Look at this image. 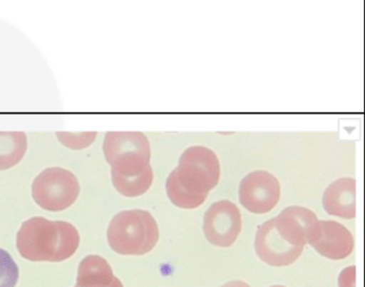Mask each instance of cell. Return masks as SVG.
I'll list each match as a JSON object with an SVG mask.
<instances>
[{"mask_svg": "<svg viewBox=\"0 0 365 287\" xmlns=\"http://www.w3.org/2000/svg\"><path fill=\"white\" fill-rule=\"evenodd\" d=\"M221 169L217 154L204 146L187 148L178 166L166 180L168 198L177 207L195 209L219 183Z\"/></svg>", "mask_w": 365, "mask_h": 287, "instance_id": "cell-1", "label": "cell"}, {"mask_svg": "<svg viewBox=\"0 0 365 287\" xmlns=\"http://www.w3.org/2000/svg\"><path fill=\"white\" fill-rule=\"evenodd\" d=\"M80 246V233L71 223L42 216L25 221L16 236V248L31 261H63Z\"/></svg>", "mask_w": 365, "mask_h": 287, "instance_id": "cell-2", "label": "cell"}, {"mask_svg": "<svg viewBox=\"0 0 365 287\" xmlns=\"http://www.w3.org/2000/svg\"><path fill=\"white\" fill-rule=\"evenodd\" d=\"M159 238L157 221L146 210L119 212L108 225V244L120 255L147 254L155 248Z\"/></svg>", "mask_w": 365, "mask_h": 287, "instance_id": "cell-3", "label": "cell"}, {"mask_svg": "<svg viewBox=\"0 0 365 287\" xmlns=\"http://www.w3.org/2000/svg\"><path fill=\"white\" fill-rule=\"evenodd\" d=\"M103 151L112 166V179L140 176L151 168L150 144L144 133L108 132Z\"/></svg>", "mask_w": 365, "mask_h": 287, "instance_id": "cell-4", "label": "cell"}, {"mask_svg": "<svg viewBox=\"0 0 365 287\" xmlns=\"http://www.w3.org/2000/svg\"><path fill=\"white\" fill-rule=\"evenodd\" d=\"M31 190L40 207L57 212L76 203L81 188L73 173L61 167H50L35 178Z\"/></svg>", "mask_w": 365, "mask_h": 287, "instance_id": "cell-5", "label": "cell"}, {"mask_svg": "<svg viewBox=\"0 0 365 287\" xmlns=\"http://www.w3.org/2000/svg\"><path fill=\"white\" fill-rule=\"evenodd\" d=\"M281 196L279 180L266 171L245 176L239 186L241 205L253 213H267L277 205Z\"/></svg>", "mask_w": 365, "mask_h": 287, "instance_id": "cell-6", "label": "cell"}, {"mask_svg": "<svg viewBox=\"0 0 365 287\" xmlns=\"http://www.w3.org/2000/svg\"><path fill=\"white\" fill-rule=\"evenodd\" d=\"M242 227L240 210L230 201L212 203L204 216V233L213 246L228 248L238 238Z\"/></svg>", "mask_w": 365, "mask_h": 287, "instance_id": "cell-7", "label": "cell"}, {"mask_svg": "<svg viewBox=\"0 0 365 287\" xmlns=\"http://www.w3.org/2000/svg\"><path fill=\"white\" fill-rule=\"evenodd\" d=\"M255 251L264 263L273 267L292 265L302 254L303 248L292 246L275 228L272 218L259 225L255 236Z\"/></svg>", "mask_w": 365, "mask_h": 287, "instance_id": "cell-8", "label": "cell"}, {"mask_svg": "<svg viewBox=\"0 0 365 287\" xmlns=\"http://www.w3.org/2000/svg\"><path fill=\"white\" fill-rule=\"evenodd\" d=\"M309 244L326 258L339 261L351 254L354 240L351 233L336 221H318Z\"/></svg>", "mask_w": 365, "mask_h": 287, "instance_id": "cell-9", "label": "cell"}, {"mask_svg": "<svg viewBox=\"0 0 365 287\" xmlns=\"http://www.w3.org/2000/svg\"><path fill=\"white\" fill-rule=\"evenodd\" d=\"M272 220L279 235L292 246L301 248H304L318 224L317 216L300 206L285 208Z\"/></svg>", "mask_w": 365, "mask_h": 287, "instance_id": "cell-10", "label": "cell"}, {"mask_svg": "<svg viewBox=\"0 0 365 287\" xmlns=\"http://www.w3.org/2000/svg\"><path fill=\"white\" fill-rule=\"evenodd\" d=\"M327 213L344 218L356 216V180L341 178L330 184L322 196Z\"/></svg>", "mask_w": 365, "mask_h": 287, "instance_id": "cell-11", "label": "cell"}, {"mask_svg": "<svg viewBox=\"0 0 365 287\" xmlns=\"http://www.w3.org/2000/svg\"><path fill=\"white\" fill-rule=\"evenodd\" d=\"M76 287H123L103 257L89 255L81 261Z\"/></svg>", "mask_w": 365, "mask_h": 287, "instance_id": "cell-12", "label": "cell"}, {"mask_svg": "<svg viewBox=\"0 0 365 287\" xmlns=\"http://www.w3.org/2000/svg\"><path fill=\"white\" fill-rule=\"evenodd\" d=\"M26 150L27 136L24 132H0V171L16 166Z\"/></svg>", "mask_w": 365, "mask_h": 287, "instance_id": "cell-13", "label": "cell"}, {"mask_svg": "<svg viewBox=\"0 0 365 287\" xmlns=\"http://www.w3.org/2000/svg\"><path fill=\"white\" fill-rule=\"evenodd\" d=\"M20 278L18 265L7 251L0 248V287H16Z\"/></svg>", "mask_w": 365, "mask_h": 287, "instance_id": "cell-14", "label": "cell"}, {"mask_svg": "<svg viewBox=\"0 0 365 287\" xmlns=\"http://www.w3.org/2000/svg\"><path fill=\"white\" fill-rule=\"evenodd\" d=\"M97 136V133H81V134H76V133H61L57 132V137L61 144L67 146L73 149H82V148L87 147L93 143V139Z\"/></svg>", "mask_w": 365, "mask_h": 287, "instance_id": "cell-15", "label": "cell"}, {"mask_svg": "<svg viewBox=\"0 0 365 287\" xmlns=\"http://www.w3.org/2000/svg\"><path fill=\"white\" fill-rule=\"evenodd\" d=\"M339 287H356V266L345 268L339 276Z\"/></svg>", "mask_w": 365, "mask_h": 287, "instance_id": "cell-16", "label": "cell"}, {"mask_svg": "<svg viewBox=\"0 0 365 287\" xmlns=\"http://www.w3.org/2000/svg\"><path fill=\"white\" fill-rule=\"evenodd\" d=\"M221 287H251L247 283L243 282V281H230V282L226 283V284L222 285Z\"/></svg>", "mask_w": 365, "mask_h": 287, "instance_id": "cell-17", "label": "cell"}, {"mask_svg": "<svg viewBox=\"0 0 365 287\" xmlns=\"http://www.w3.org/2000/svg\"><path fill=\"white\" fill-rule=\"evenodd\" d=\"M271 287H285V286H281V285H274V286H271Z\"/></svg>", "mask_w": 365, "mask_h": 287, "instance_id": "cell-18", "label": "cell"}]
</instances>
